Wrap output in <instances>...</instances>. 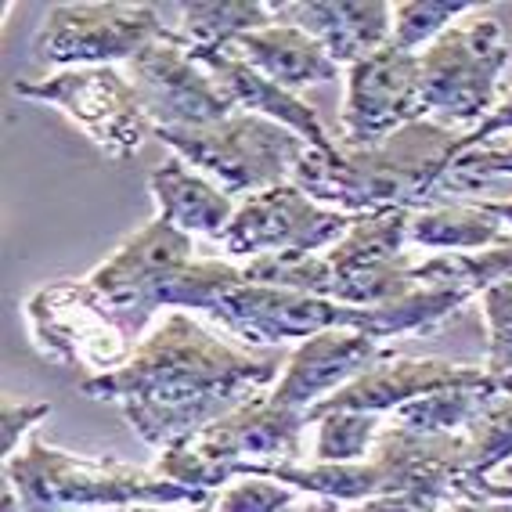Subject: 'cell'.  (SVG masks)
<instances>
[{"instance_id": "cell-1", "label": "cell", "mask_w": 512, "mask_h": 512, "mask_svg": "<svg viewBox=\"0 0 512 512\" xmlns=\"http://www.w3.org/2000/svg\"><path fill=\"white\" fill-rule=\"evenodd\" d=\"M282 368L278 357H253L202 329L192 314L170 311L127 365L83 379L80 394L119 404L130 430L163 451L267 394Z\"/></svg>"}, {"instance_id": "cell-2", "label": "cell", "mask_w": 512, "mask_h": 512, "mask_svg": "<svg viewBox=\"0 0 512 512\" xmlns=\"http://www.w3.org/2000/svg\"><path fill=\"white\" fill-rule=\"evenodd\" d=\"M462 156V134L444 123L422 119L404 127L379 148H347L332 152L307 148L293 174V184L314 202L339 213L379 210H426L437 199L440 181Z\"/></svg>"}, {"instance_id": "cell-3", "label": "cell", "mask_w": 512, "mask_h": 512, "mask_svg": "<svg viewBox=\"0 0 512 512\" xmlns=\"http://www.w3.org/2000/svg\"><path fill=\"white\" fill-rule=\"evenodd\" d=\"M246 476L278 480L314 498L336 505H361L375 498H415V502L448 509L455 502H473L469 494V437L466 433H412L404 426H386L372 455L350 466L321 462H285V466H253Z\"/></svg>"}, {"instance_id": "cell-4", "label": "cell", "mask_w": 512, "mask_h": 512, "mask_svg": "<svg viewBox=\"0 0 512 512\" xmlns=\"http://www.w3.org/2000/svg\"><path fill=\"white\" fill-rule=\"evenodd\" d=\"M4 480L19 494L22 512H80V509H130V505H202L213 494L192 491L119 458H83L29 440V448L4 462Z\"/></svg>"}, {"instance_id": "cell-5", "label": "cell", "mask_w": 512, "mask_h": 512, "mask_svg": "<svg viewBox=\"0 0 512 512\" xmlns=\"http://www.w3.org/2000/svg\"><path fill=\"white\" fill-rule=\"evenodd\" d=\"M303 430H307V415L285 412L267 394H260L195 437L174 440L170 448L159 451L152 469L192 491L217 494L242 480L253 466L307 462Z\"/></svg>"}, {"instance_id": "cell-6", "label": "cell", "mask_w": 512, "mask_h": 512, "mask_svg": "<svg viewBox=\"0 0 512 512\" xmlns=\"http://www.w3.org/2000/svg\"><path fill=\"white\" fill-rule=\"evenodd\" d=\"M159 141L177 152V159L210 177L220 192L260 195L267 188L293 181L296 166L307 156V141L275 119L253 112H231L228 119L210 127H177L156 130Z\"/></svg>"}, {"instance_id": "cell-7", "label": "cell", "mask_w": 512, "mask_h": 512, "mask_svg": "<svg viewBox=\"0 0 512 512\" xmlns=\"http://www.w3.org/2000/svg\"><path fill=\"white\" fill-rule=\"evenodd\" d=\"M509 37L491 15L455 22L419 51L422 98L433 123L480 127L502 101Z\"/></svg>"}, {"instance_id": "cell-8", "label": "cell", "mask_w": 512, "mask_h": 512, "mask_svg": "<svg viewBox=\"0 0 512 512\" xmlns=\"http://www.w3.org/2000/svg\"><path fill=\"white\" fill-rule=\"evenodd\" d=\"M192 235L177 231L163 217L148 220L145 228L123 238V246L83 278L101 311L109 314L130 343H141L163 307H170V293L184 267L192 264Z\"/></svg>"}, {"instance_id": "cell-9", "label": "cell", "mask_w": 512, "mask_h": 512, "mask_svg": "<svg viewBox=\"0 0 512 512\" xmlns=\"http://www.w3.org/2000/svg\"><path fill=\"white\" fill-rule=\"evenodd\" d=\"M408 224L412 210L361 213L354 228L321 253V300H336L343 307H383L415 293Z\"/></svg>"}, {"instance_id": "cell-10", "label": "cell", "mask_w": 512, "mask_h": 512, "mask_svg": "<svg viewBox=\"0 0 512 512\" xmlns=\"http://www.w3.org/2000/svg\"><path fill=\"white\" fill-rule=\"evenodd\" d=\"M15 94L65 112L116 163L138 156L145 138L156 130L130 76L119 73L116 65L62 69L44 80H19Z\"/></svg>"}, {"instance_id": "cell-11", "label": "cell", "mask_w": 512, "mask_h": 512, "mask_svg": "<svg viewBox=\"0 0 512 512\" xmlns=\"http://www.w3.org/2000/svg\"><path fill=\"white\" fill-rule=\"evenodd\" d=\"M166 33L170 29L159 19L156 4L80 0V4H55L47 11L33 47L47 65L94 69V65L130 62L141 47Z\"/></svg>"}, {"instance_id": "cell-12", "label": "cell", "mask_w": 512, "mask_h": 512, "mask_svg": "<svg viewBox=\"0 0 512 512\" xmlns=\"http://www.w3.org/2000/svg\"><path fill=\"white\" fill-rule=\"evenodd\" d=\"M354 213H339L314 202L293 181L238 202L235 217L217 238L220 249L238 260L256 256L325 253L354 228Z\"/></svg>"}, {"instance_id": "cell-13", "label": "cell", "mask_w": 512, "mask_h": 512, "mask_svg": "<svg viewBox=\"0 0 512 512\" xmlns=\"http://www.w3.org/2000/svg\"><path fill=\"white\" fill-rule=\"evenodd\" d=\"M430 119L422 98L419 55L386 44L365 62L347 69V101H343V138L347 148H379L404 127Z\"/></svg>"}, {"instance_id": "cell-14", "label": "cell", "mask_w": 512, "mask_h": 512, "mask_svg": "<svg viewBox=\"0 0 512 512\" xmlns=\"http://www.w3.org/2000/svg\"><path fill=\"white\" fill-rule=\"evenodd\" d=\"M127 76L156 130L210 127L238 112L220 83L188 55V44L177 29L141 47L127 62Z\"/></svg>"}, {"instance_id": "cell-15", "label": "cell", "mask_w": 512, "mask_h": 512, "mask_svg": "<svg viewBox=\"0 0 512 512\" xmlns=\"http://www.w3.org/2000/svg\"><path fill=\"white\" fill-rule=\"evenodd\" d=\"M26 321L40 354L65 365H91L98 375L116 372L138 350L101 311L87 282H55L29 293Z\"/></svg>"}, {"instance_id": "cell-16", "label": "cell", "mask_w": 512, "mask_h": 512, "mask_svg": "<svg viewBox=\"0 0 512 512\" xmlns=\"http://www.w3.org/2000/svg\"><path fill=\"white\" fill-rule=\"evenodd\" d=\"M210 318L220 321L231 336L246 339L249 347H278L289 339L303 343L318 332L361 329V307H343L336 300L293 293V289L249 285L242 278L217 296Z\"/></svg>"}, {"instance_id": "cell-17", "label": "cell", "mask_w": 512, "mask_h": 512, "mask_svg": "<svg viewBox=\"0 0 512 512\" xmlns=\"http://www.w3.org/2000/svg\"><path fill=\"white\" fill-rule=\"evenodd\" d=\"M487 372L476 365H458V361H440V357H386L354 383L325 397L307 412V426L332 412H368V415H394L404 404L419 397L455 390V386L484 383Z\"/></svg>"}, {"instance_id": "cell-18", "label": "cell", "mask_w": 512, "mask_h": 512, "mask_svg": "<svg viewBox=\"0 0 512 512\" xmlns=\"http://www.w3.org/2000/svg\"><path fill=\"white\" fill-rule=\"evenodd\" d=\"M386 357L390 354L383 350V343H375L365 332H318L293 350V357L285 361L282 375L267 390V397L285 412L307 415L314 404H321L325 397L354 383L357 375H365L368 368H375Z\"/></svg>"}, {"instance_id": "cell-19", "label": "cell", "mask_w": 512, "mask_h": 512, "mask_svg": "<svg viewBox=\"0 0 512 512\" xmlns=\"http://www.w3.org/2000/svg\"><path fill=\"white\" fill-rule=\"evenodd\" d=\"M275 19L311 33L336 65H357L394 37V4L386 0H271Z\"/></svg>"}, {"instance_id": "cell-20", "label": "cell", "mask_w": 512, "mask_h": 512, "mask_svg": "<svg viewBox=\"0 0 512 512\" xmlns=\"http://www.w3.org/2000/svg\"><path fill=\"white\" fill-rule=\"evenodd\" d=\"M188 55L220 83V91L228 94L242 112L275 119V123L289 127L311 148H321V152H332V148L339 145V141L329 138V130L321 127L318 112H314L307 101L282 91V87L267 80L264 73H256L253 65L242 62L235 51H228V47H188Z\"/></svg>"}, {"instance_id": "cell-21", "label": "cell", "mask_w": 512, "mask_h": 512, "mask_svg": "<svg viewBox=\"0 0 512 512\" xmlns=\"http://www.w3.org/2000/svg\"><path fill=\"white\" fill-rule=\"evenodd\" d=\"M228 51H235L242 62H249L256 73H264L267 80L278 83L289 94H296L300 87H311V83H329L339 76V65L329 58V51L311 33L285 26V22L238 37L235 44H228Z\"/></svg>"}, {"instance_id": "cell-22", "label": "cell", "mask_w": 512, "mask_h": 512, "mask_svg": "<svg viewBox=\"0 0 512 512\" xmlns=\"http://www.w3.org/2000/svg\"><path fill=\"white\" fill-rule=\"evenodd\" d=\"M148 188L159 206V217L184 235L220 238L238 210L228 192H220L210 177H202L184 159H166L163 166H156Z\"/></svg>"}, {"instance_id": "cell-23", "label": "cell", "mask_w": 512, "mask_h": 512, "mask_svg": "<svg viewBox=\"0 0 512 512\" xmlns=\"http://www.w3.org/2000/svg\"><path fill=\"white\" fill-rule=\"evenodd\" d=\"M509 242V228L480 202H433L426 210H415L408 224V246L433 253H480Z\"/></svg>"}, {"instance_id": "cell-24", "label": "cell", "mask_w": 512, "mask_h": 512, "mask_svg": "<svg viewBox=\"0 0 512 512\" xmlns=\"http://www.w3.org/2000/svg\"><path fill=\"white\" fill-rule=\"evenodd\" d=\"M502 397H512V390L502 379L487 375L484 383L476 386H455V390H440V394L404 404V408L394 412V426H404V430L412 433H426V437L469 433Z\"/></svg>"}, {"instance_id": "cell-25", "label": "cell", "mask_w": 512, "mask_h": 512, "mask_svg": "<svg viewBox=\"0 0 512 512\" xmlns=\"http://www.w3.org/2000/svg\"><path fill=\"white\" fill-rule=\"evenodd\" d=\"M271 0H192L181 4V33L188 47H228L246 33L275 26Z\"/></svg>"}, {"instance_id": "cell-26", "label": "cell", "mask_w": 512, "mask_h": 512, "mask_svg": "<svg viewBox=\"0 0 512 512\" xmlns=\"http://www.w3.org/2000/svg\"><path fill=\"white\" fill-rule=\"evenodd\" d=\"M318 437H314V458L321 466H350V462H365L372 455L375 440L386 430L383 415L368 412H332L314 422Z\"/></svg>"}, {"instance_id": "cell-27", "label": "cell", "mask_w": 512, "mask_h": 512, "mask_svg": "<svg viewBox=\"0 0 512 512\" xmlns=\"http://www.w3.org/2000/svg\"><path fill=\"white\" fill-rule=\"evenodd\" d=\"M473 8L476 4H469V0H401V4H394L390 44L408 51V55H419L444 29H451V19L469 15Z\"/></svg>"}, {"instance_id": "cell-28", "label": "cell", "mask_w": 512, "mask_h": 512, "mask_svg": "<svg viewBox=\"0 0 512 512\" xmlns=\"http://www.w3.org/2000/svg\"><path fill=\"white\" fill-rule=\"evenodd\" d=\"M466 437H469V494H473L476 502V484L512 462V397H502Z\"/></svg>"}, {"instance_id": "cell-29", "label": "cell", "mask_w": 512, "mask_h": 512, "mask_svg": "<svg viewBox=\"0 0 512 512\" xmlns=\"http://www.w3.org/2000/svg\"><path fill=\"white\" fill-rule=\"evenodd\" d=\"M512 177V134L509 138H491L484 145L469 148L466 156H458V163L448 170V177L440 181L437 195L458 192V195H473L480 192L491 177Z\"/></svg>"}, {"instance_id": "cell-30", "label": "cell", "mask_w": 512, "mask_h": 512, "mask_svg": "<svg viewBox=\"0 0 512 512\" xmlns=\"http://www.w3.org/2000/svg\"><path fill=\"white\" fill-rule=\"evenodd\" d=\"M480 311L487 321V365L484 372L502 379L512 390V278L491 285L480 296Z\"/></svg>"}, {"instance_id": "cell-31", "label": "cell", "mask_w": 512, "mask_h": 512, "mask_svg": "<svg viewBox=\"0 0 512 512\" xmlns=\"http://www.w3.org/2000/svg\"><path fill=\"white\" fill-rule=\"evenodd\" d=\"M296 487L264 480V476H242L224 491H217V512H282L293 505Z\"/></svg>"}, {"instance_id": "cell-32", "label": "cell", "mask_w": 512, "mask_h": 512, "mask_svg": "<svg viewBox=\"0 0 512 512\" xmlns=\"http://www.w3.org/2000/svg\"><path fill=\"white\" fill-rule=\"evenodd\" d=\"M47 415H51V404H4V412H0V455H4V462L15 458L19 440Z\"/></svg>"}, {"instance_id": "cell-33", "label": "cell", "mask_w": 512, "mask_h": 512, "mask_svg": "<svg viewBox=\"0 0 512 512\" xmlns=\"http://www.w3.org/2000/svg\"><path fill=\"white\" fill-rule=\"evenodd\" d=\"M502 134H512V91L498 101V109H494L480 127H473V130L462 134V156H466L469 148L484 145V141H491V138H502Z\"/></svg>"}, {"instance_id": "cell-34", "label": "cell", "mask_w": 512, "mask_h": 512, "mask_svg": "<svg viewBox=\"0 0 512 512\" xmlns=\"http://www.w3.org/2000/svg\"><path fill=\"white\" fill-rule=\"evenodd\" d=\"M336 502H325L318 512H336ZM343 512H444L437 505L415 502V498H375V502H361V505H347Z\"/></svg>"}, {"instance_id": "cell-35", "label": "cell", "mask_w": 512, "mask_h": 512, "mask_svg": "<svg viewBox=\"0 0 512 512\" xmlns=\"http://www.w3.org/2000/svg\"><path fill=\"white\" fill-rule=\"evenodd\" d=\"M480 494H484V502H509L512 505V462L505 469H498L491 480H484V484H480Z\"/></svg>"}, {"instance_id": "cell-36", "label": "cell", "mask_w": 512, "mask_h": 512, "mask_svg": "<svg viewBox=\"0 0 512 512\" xmlns=\"http://www.w3.org/2000/svg\"><path fill=\"white\" fill-rule=\"evenodd\" d=\"M444 512H512L509 502H455Z\"/></svg>"}, {"instance_id": "cell-37", "label": "cell", "mask_w": 512, "mask_h": 512, "mask_svg": "<svg viewBox=\"0 0 512 512\" xmlns=\"http://www.w3.org/2000/svg\"><path fill=\"white\" fill-rule=\"evenodd\" d=\"M480 206H484L487 213H494V217L502 220L505 228L512 231V199H502V202H494V199H476Z\"/></svg>"}, {"instance_id": "cell-38", "label": "cell", "mask_w": 512, "mask_h": 512, "mask_svg": "<svg viewBox=\"0 0 512 512\" xmlns=\"http://www.w3.org/2000/svg\"><path fill=\"white\" fill-rule=\"evenodd\" d=\"M116 512H166V509H159V505H130V509H116ZM181 512H217V494H213L210 502L188 505V509H181Z\"/></svg>"}, {"instance_id": "cell-39", "label": "cell", "mask_w": 512, "mask_h": 512, "mask_svg": "<svg viewBox=\"0 0 512 512\" xmlns=\"http://www.w3.org/2000/svg\"><path fill=\"white\" fill-rule=\"evenodd\" d=\"M91 512H101V509H91Z\"/></svg>"}]
</instances>
